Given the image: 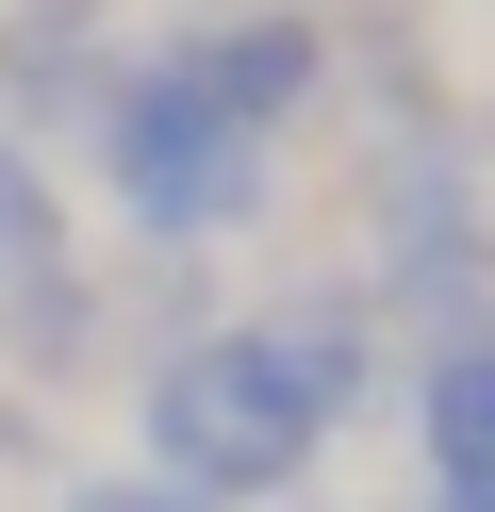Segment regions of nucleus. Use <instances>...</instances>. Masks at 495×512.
<instances>
[{"label":"nucleus","mask_w":495,"mask_h":512,"mask_svg":"<svg viewBox=\"0 0 495 512\" xmlns=\"http://www.w3.org/2000/svg\"><path fill=\"white\" fill-rule=\"evenodd\" d=\"M149 67L182 83V100H215L231 133H264V149L330 100V34L297 17V0H215V17H182V34L149 50Z\"/></svg>","instance_id":"obj_3"},{"label":"nucleus","mask_w":495,"mask_h":512,"mask_svg":"<svg viewBox=\"0 0 495 512\" xmlns=\"http://www.w3.org/2000/svg\"><path fill=\"white\" fill-rule=\"evenodd\" d=\"M99 182H116V215H132V232L198 248V232H248L281 166H264V133H231L215 100H182V83L132 50V67H116V100H99Z\"/></svg>","instance_id":"obj_2"},{"label":"nucleus","mask_w":495,"mask_h":512,"mask_svg":"<svg viewBox=\"0 0 495 512\" xmlns=\"http://www.w3.org/2000/svg\"><path fill=\"white\" fill-rule=\"evenodd\" d=\"M429 512H495V496H429Z\"/></svg>","instance_id":"obj_10"},{"label":"nucleus","mask_w":495,"mask_h":512,"mask_svg":"<svg viewBox=\"0 0 495 512\" xmlns=\"http://www.w3.org/2000/svg\"><path fill=\"white\" fill-rule=\"evenodd\" d=\"M83 347H99V281H83V265H33V281H17V364L66 380Z\"/></svg>","instance_id":"obj_7"},{"label":"nucleus","mask_w":495,"mask_h":512,"mask_svg":"<svg viewBox=\"0 0 495 512\" xmlns=\"http://www.w3.org/2000/svg\"><path fill=\"white\" fill-rule=\"evenodd\" d=\"M264 331H281V364L314 380V413H363V364H380L363 298H297V314H264Z\"/></svg>","instance_id":"obj_6"},{"label":"nucleus","mask_w":495,"mask_h":512,"mask_svg":"<svg viewBox=\"0 0 495 512\" xmlns=\"http://www.w3.org/2000/svg\"><path fill=\"white\" fill-rule=\"evenodd\" d=\"M413 446H429V496H495V347L413 364Z\"/></svg>","instance_id":"obj_4"},{"label":"nucleus","mask_w":495,"mask_h":512,"mask_svg":"<svg viewBox=\"0 0 495 512\" xmlns=\"http://www.w3.org/2000/svg\"><path fill=\"white\" fill-rule=\"evenodd\" d=\"M66 512H215V496H182V479H149V463H132V479H83Z\"/></svg>","instance_id":"obj_9"},{"label":"nucleus","mask_w":495,"mask_h":512,"mask_svg":"<svg viewBox=\"0 0 495 512\" xmlns=\"http://www.w3.org/2000/svg\"><path fill=\"white\" fill-rule=\"evenodd\" d=\"M314 446H330V413H314V380L281 364V331H198V347L149 364V479H182V496L248 512V496H281Z\"/></svg>","instance_id":"obj_1"},{"label":"nucleus","mask_w":495,"mask_h":512,"mask_svg":"<svg viewBox=\"0 0 495 512\" xmlns=\"http://www.w3.org/2000/svg\"><path fill=\"white\" fill-rule=\"evenodd\" d=\"M33 265H66V215H50V166L0 149V281H33Z\"/></svg>","instance_id":"obj_8"},{"label":"nucleus","mask_w":495,"mask_h":512,"mask_svg":"<svg viewBox=\"0 0 495 512\" xmlns=\"http://www.w3.org/2000/svg\"><path fill=\"white\" fill-rule=\"evenodd\" d=\"M0 67H17V100H33V116H83V133H99V100H116V67H99V34H83V0H50V17H33Z\"/></svg>","instance_id":"obj_5"}]
</instances>
